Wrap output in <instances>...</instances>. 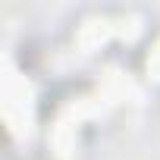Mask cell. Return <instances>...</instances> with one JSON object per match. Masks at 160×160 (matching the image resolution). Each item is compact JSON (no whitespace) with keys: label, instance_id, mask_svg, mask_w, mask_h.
<instances>
[{"label":"cell","instance_id":"cell-1","mask_svg":"<svg viewBox=\"0 0 160 160\" xmlns=\"http://www.w3.org/2000/svg\"><path fill=\"white\" fill-rule=\"evenodd\" d=\"M148 72H151L154 78H160V44H157V50L148 57Z\"/></svg>","mask_w":160,"mask_h":160}]
</instances>
